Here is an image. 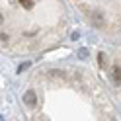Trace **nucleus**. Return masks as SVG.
Here are the masks:
<instances>
[{"label": "nucleus", "instance_id": "9", "mask_svg": "<svg viewBox=\"0 0 121 121\" xmlns=\"http://www.w3.org/2000/svg\"><path fill=\"white\" fill-rule=\"evenodd\" d=\"M78 57H82V59H84V57H86V49H80V53H78Z\"/></svg>", "mask_w": 121, "mask_h": 121}, {"label": "nucleus", "instance_id": "2", "mask_svg": "<svg viewBox=\"0 0 121 121\" xmlns=\"http://www.w3.org/2000/svg\"><path fill=\"white\" fill-rule=\"evenodd\" d=\"M24 104L27 105V108H33V105L37 104V96H35L33 90H27V92L24 94Z\"/></svg>", "mask_w": 121, "mask_h": 121}, {"label": "nucleus", "instance_id": "1", "mask_svg": "<svg viewBox=\"0 0 121 121\" xmlns=\"http://www.w3.org/2000/svg\"><path fill=\"white\" fill-rule=\"evenodd\" d=\"M88 18H90V22H92V26H96V27H102L104 26V20H105L102 10H90Z\"/></svg>", "mask_w": 121, "mask_h": 121}, {"label": "nucleus", "instance_id": "4", "mask_svg": "<svg viewBox=\"0 0 121 121\" xmlns=\"http://www.w3.org/2000/svg\"><path fill=\"white\" fill-rule=\"evenodd\" d=\"M111 80H113V84H121V66L115 65L111 69Z\"/></svg>", "mask_w": 121, "mask_h": 121}, {"label": "nucleus", "instance_id": "6", "mask_svg": "<svg viewBox=\"0 0 121 121\" xmlns=\"http://www.w3.org/2000/svg\"><path fill=\"white\" fill-rule=\"evenodd\" d=\"M8 41H10V37H8V33L0 31V45H8Z\"/></svg>", "mask_w": 121, "mask_h": 121}, {"label": "nucleus", "instance_id": "10", "mask_svg": "<svg viewBox=\"0 0 121 121\" xmlns=\"http://www.w3.org/2000/svg\"><path fill=\"white\" fill-rule=\"evenodd\" d=\"M2 24H4V14L0 12V26H2Z\"/></svg>", "mask_w": 121, "mask_h": 121}, {"label": "nucleus", "instance_id": "7", "mask_svg": "<svg viewBox=\"0 0 121 121\" xmlns=\"http://www.w3.org/2000/svg\"><path fill=\"white\" fill-rule=\"evenodd\" d=\"M98 63H100V66H104V53L98 55Z\"/></svg>", "mask_w": 121, "mask_h": 121}, {"label": "nucleus", "instance_id": "5", "mask_svg": "<svg viewBox=\"0 0 121 121\" xmlns=\"http://www.w3.org/2000/svg\"><path fill=\"white\" fill-rule=\"evenodd\" d=\"M18 4L22 6V8H26V10H31L35 2H33V0H20V2H18Z\"/></svg>", "mask_w": 121, "mask_h": 121}, {"label": "nucleus", "instance_id": "3", "mask_svg": "<svg viewBox=\"0 0 121 121\" xmlns=\"http://www.w3.org/2000/svg\"><path fill=\"white\" fill-rule=\"evenodd\" d=\"M47 78H51V80H66L69 74H66L65 70H49L47 72Z\"/></svg>", "mask_w": 121, "mask_h": 121}, {"label": "nucleus", "instance_id": "8", "mask_svg": "<svg viewBox=\"0 0 121 121\" xmlns=\"http://www.w3.org/2000/svg\"><path fill=\"white\" fill-rule=\"evenodd\" d=\"M27 66H29V63H24V65H22V66H20V69H18V70L22 72V70H26V69H27Z\"/></svg>", "mask_w": 121, "mask_h": 121}]
</instances>
